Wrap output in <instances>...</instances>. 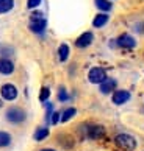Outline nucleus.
Returning <instances> with one entry per match:
<instances>
[{
	"label": "nucleus",
	"instance_id": "nucleus-1",
	"mask_svg": "<svg viewBox=\"0 0 144 151\" xmlns=\"http://www.w3.org/2000/svg\"><path fill=\"white\" fill-rule=\"evenodd\" d=\"M114 142L119 148H122L125 151H133L136 148V140L132 136H129V134H119V136H116Z\"/></svg>",
	"mask_w": 144,
	"mask_h": 151
},
{
	"label": "nucleus",
	"instance_id": "nucleus-2",
	"mask_svg": "<svg viewBox=\"0 0 144 151\" xmlns=\"http://www.w3.org/2000/svg\"><path fill=\"white\" fill-rule=\"evenodd\" d=\"M7 120L11 123H22L25 120V111L20 108H9L7 111Z\"/></svg>",
	"mask_w": 144,
	"mask_h": 151
},
{
	"label": "nucleus",
	"instance_id": "nucleus-3",
	"mask_svg": "<svg viewBox=\"0 0 144 151\" xmlns=\"http://www.w3.org/2000/svg\"><path fill=\"white\" fill-rule=\"evenodd\" d=\"M88 78H89V81L94 83V84H102V83L107 80V72L103 69H100V67H94V69L89 70Z\"/></svg>",
	"mask_w": 144,
	"mask_h": 151
},
{
	"label": "nucleus",
	"instance_id": "nucleus-4",
	"mask_svg": "<svg viewBox=\"0 0 144 151\" xmlns=\"http://www.w3.org/2000/svg\"><path fill=\"white\" fill-rule=\"evenodd\" d=\"M0 93H2V97L5 100H8V101H13V100L17 98V89L13 84H3L2 89H0Z\"/></svg>",
	"mask_w": 144,
	"mask_h": 151
},
{
	"label": "nucleus",
	"instance_id": "nucleus-5",
	"mask_svg": "<svg viewBox=\"0 0 144 151\" xmlns=\"http://www.w3.org/2000/svg\"><path fill=\"white\" fill-rule=\"evenodd\" d=\"M92 39H94L92 33L86 31V33H83L81 36H79V39L75 41V45L79 47V48H85V47H88V45L92 42Z\"/></svg>",
	"mask_w": 144,
	"mask_h": 151
},
{
	"label": "nucleus",
	"instance_id": "nucleus-6",
	"mask_svg": "<svg viewBox=\"0 0 144 151\" xmlns=\"http://www.w3.org/2000/svg\"><path fill=\"white\" fill-rule=\"evenodd\" d=\"M118 45L124 47V48H133L136 45V42H135V39L132 37L130 35H121L118 37Z\"/></svg>",
	"mask_w": 144,
	"mask_h": 151
},
{
	"label": "nucleus",
	"instance_id": "nucleus-7",
	"mask_svg": "<svg viewBox=\"0 0 144 151\" xmlns=\"http://www.w3.org/2000/svg\"><path fill=\"white\" fill-rule=\"evenodd\" d=\"M130 100V92L129 91H116L113 93V103L114 104H124L125 101Z\"/></svg>",
	"mask_w": 144,
	"mask_h": 151
},
{
	"label": "nucleus",
	"instance_id": "nucleus-8",
	"mask_svg": "<svg viewBox=\"0 0 144 151\" xmlns=\"http://www.w3.org/2000/svg\"><path fill=\"white\" fill-rule=\"evenodd\" d=\"M13 70H14V65L9 59H7V58L0 59V73L9 75V73H13Z\"/></svg>",
	"mask_w": 144,
	"mask_h": 151
},
{
	"label": "nucleus",
	"instance_id": "nucleus-9",
	"mask_svg": "<svg viewBox=\"0 0 144 151\" xmlns=\"http://www.w3.org/2000/svg\"><path fill=\"white\" fill-rule=\"evenodd\" d=\"M114 87H116V81L111 80V78H107V80L100 84V92L102 93H110V92L114 91Z\"/></svg>",
	"mask_w": 144,
	"mask_h": 151
},
{
	"label": "nucleus",
	"instance_id": "nucleus-10",
	"mask_svg": "<svg viewBox=\"0 0 144 151\" xmlns=\"http://www.w3.org/2000/svg\"><path fill=\"white\" fill-rule=\"evenodd\" d=\"M103 134H105V129L102 126H91L88 129V137H91V139H100L103 137Z\"/></svg>",
	"mask_w": 144,
	"mask_h": 151
},
{
	"label": "nucleus",
	"instance_id": "nucleus-11",
	"mask_svg": "<svg viewBox=\"0 0 144 151\" xmlns=\"http://www.w3.org/2000/svg\"><path fill=\"white\" fill-rule=\"evenodd\" d=\"M30 28L31 31H35V33H42L44 28H46V20L41 19V20H31L30 22Z\"/></svg>",
	"mask_w": 144,
	"mask_h": 151
},
{
	"label": "nucleus",
	"instance_id": "nucleus-12",
	"mask_svg": "<svg viewBox=\"0 0 144 151\" xmlns=\"http://www.w3.org/2000/svg\"><path fill=\"white\" fill-rule=\"evenodd\" d=\"M107 22H108V16L107 14H99V16H96V19L92 20V25L96 27V28H100V27H103Z\"/></svg>",
	"mask_w": 144,
	"mask_h": 151
},
{
	"label": "nucleus",
	"instance_id": "nucleus-13",
	"mask_svg": "<svg viewBox=\"0 0 144 151\" xmlns=\"http://www.w3.org/2000/svg\"><path fill=\"white\" fill-rule=\"evenodd\" d=\"M14 0H0V13H8L9 9H13Z\"/></svg>",
	"mask_w": 144,
	"mask_h": 151
},
{
	"label": "nucleus",
	"instance_id": "nucleus-14",
	"mask_svg": "<svg viewBox=\"0 0 144 151\" xmlns=\"http://www.w3.org/2000/svg\"><path fill=\"white\" fill-rule=\"evenodd\" d=\"M58 55H60V59L61 61H66L69 56V47H68V44H61L58 48Z\"/></svg>",
	"mask_w": 144,
	"mask_h": 151
},
{
	"label": "nucleus",
	"instance_id": "nucleus-15",
	"mask_svg": "<svg viewBox=\"0 0 144 151\" xmlns=\"http://www.w3.org/2000/svg\"><path fill=\"white\" fill-rule=\"evenodd\" d=\"M9 143H11V136L8 132L0 131V147H8Z\"/></svg>",
	"mask_w": 144,
	"mask_h": 151
},
{
	"label": "nucleus",
	"instance_id": "nucleus-16",
	"mask_svg": "<svg viewBox=\"0 0 144 151\" xmlns=\"http://www.w3.org/2000/svg\"><path fill=\"white\" fill-rule=\"evenodd\" d=\"M49 136V129L47 128H39V129H38L36 132H35V140H42V139H46Z\"/></svg>",
	"mask_w": 144,
	"mask_h": 151
},
{
	"label": "nucleus",
	"instance_id": "nucleus-17",
	"mask_svg": "<svg viewBox=\"0 0 144 151\" xmlns=\"http://www.w3.org/2000/svg\"><path fill=\"white\" fill-rule=\"evenodd\" d=\"M96 5H97V8L102 9V11H110L111 9V3H110L108 0H96Z\"/></svg>",
	"mask_w": 144,
	"mask_h": 151
},
{
	"label": "nucleus",
	"instance_id": "nucleus-18",
	"mask_svg": "<svg viewBox=\"0 0 144 151\" xmlns=\"http://www.w3.org/2000/svg\"><path fill=\"white\" fill-rule=\"evenodd\" d=\"M75 108H69V109H66L64 112H63V115H61V122H68V120H71L72 117L75 115Z\"/></svg>",
	"mask_w": 144,
	"mask_h": 151
},
{
	"label": "nucleus",
	"instance_id": "nucleus-19",
	"mask_svg": "<svg viewBox=\"0 0 144 151\" xmlns=\"http://www.w3.org/2000/svg\"><path fill=\"white\" fill-rule=\"evenodd\" d=\"M50 97V91L47 87H42L41 89V95H39V100L41 101H47V98Z\"/></svg>",
	"mask_w": 144,
	"mask_h": 151
},
{
	"label": "nucleus",
	"instance_id": "nucleus-20",
	"mask_svg": "<svg viewBox=\"0 0 144 151\" xmlns=\"http://www.w3.org/2000/svg\"><path fill=\"white\" fill-rule=\"evenodd\" d=\"M41 19H44V17H42V13H39V11L31 14V20H41Z\"/></svg>",
	"mask_w": 144,
	"mask_h": 151
},
{
	"label": "nucleus",
	"instance_id": "nucleus-21",
	"mask_svg": "<svg viewBox=\"0 0 144 151\" xmlns=\"http://www.w3.org/2000/svg\"><path fill=\"white\" fill-rule=\"evenodd\" d=\"M41 3V0H28V8H36Z\"/></svg>",
	"mask_w": 144,
	"mask_h": 151
},
{
	"label": "nucleus",
	"instance_id": "nucleus-22",
	"mask_svg": "<svg viewBox=\"0 0 144 151\" xmlns=\"http://www.w3.org/2000/svg\"><path fill=\"white\" fill-rule=\"evenodd\" d=\"M58 120H60V114H58V112H53V114H52V123L55 125Z\"/></svg>",
	"mask_w": 144,
	"mask_h": 151
},
{
	"label": "nucleus",
	"instance_id": "nucleus-23",
	"mask_svg": "<svg viewBox=\"0 0 144 151\" xmlns=\"http://www.w3.org/2000/svg\"><path fill=\"white\" fill-rule=\"evenodd\" d=\"M58 98L61 100V101H64V100H68V95H66V92L61 89V92H60V95H58Z\"/></svg>",
	"mask_w": 144,
	"mask_h": 151
},
{
	"label": "nucleus",
	"instance_id": "nucleus-24",
	"mask_svg": "<svg viewBox=\"0 0 144 151\" xmlns=\"http://www.w3.org/2000/svg\"><path fill=\"white\" fill-rule=\"evenodd\" d=\"M41 151H55V150H50V148H44V150H41Z\"/></svg>",
	"mask_w": 144,
	"mask_h": 151
},
{
	"label": "nucleus",
	"instance_id": "nucleus-25",
	"mask_svg": "<svg viewBox=\"0 0 144 151\" xmlns=\"http://www.w3.org/2000/svg\"><path fill=\"white\" fill-rule=\"evenodd\" d=\"M0 108H2V100H0Z\"/></svg>",
	"mask_w": 144,
	"mask_h": 151
}]
</instances>
